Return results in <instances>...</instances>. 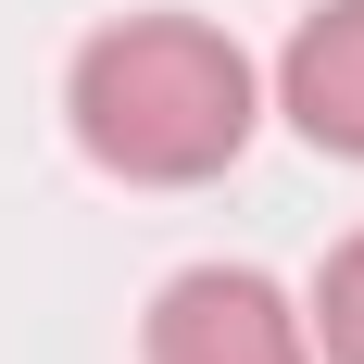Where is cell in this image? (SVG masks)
Instances as JSON below:
<instances>
[{"label": "cell", "instance_id": "cell-1", "mask_svg": "<svg viewBox=\"0 0 364 364\" xmlns=\"http://www.w3.org/2000/svg\"><path fill=\"white\" fill-rule=\"evenodd\" d=\"M63 113H75V151L126 188H201L252 151V50L201 13H126L75 50L63 75Z\"/></svg>", "mask_w": 364, "mask_h": 364}, {"label": "cell", "instance_id": "cell-3", "mask_svg": "<svg viewBox=\"0 0 364 364\" xmlns=\"http://www.w3.org/2000/svg\"><path fill=\"white\" fill-rule=\"evenodd\" d=\"M277 113H289L314 151L364 164V0H327V13L289 26V50H277Z\"/></svg>", "mask_w": 364, "mask_h": 364}, {"label": "cell", "instance_id": "cell-4", "mask_svg": "<svg viewBox=\"0 0 364 364\" xmlns=\"http://www.w3.org/2000/svg\"><path fill=\"white\" fill-rule=\"evenodd\" d=\"M301 327H314V364H364V239H339L314 301H301Z\"/></svg>", "mask_w": 364, "mask_h": 364}, {"label": "cell", "instance_id": "cell-2", "mask_svg": "<svg viewBox=\"0 0 364 364\" xmlns=\"http://www.w3.org/2000/svg\"><path fill=\"white\" fill-rule=\"evenodd\" d=\"M139 364H314V327H301V301L277 277H252V264H188L151 301Z\"/></svg>", "mask_w": 364, "mask_h": 364}]
</instances>
